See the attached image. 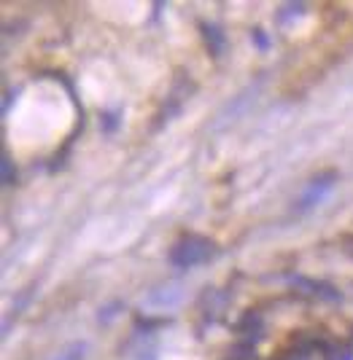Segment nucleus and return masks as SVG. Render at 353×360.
Listing matches in <instances>:
<instances>
[{
    "mask_svg": "<svg viewBox=\"0 0 353 360\" xmlns=\"http://www.w3.org/2000/svg\"><path fill=\"white\" fill-rule=\"evenodd\" d=\"M216 253L213 242L208 237H200V234H192V237H184L173 245L170 250V264L178 266V269H189V266H200L205 261H211Z\"/></svg>",
    "mask_w": 353,
    "mask_h": 360,
    "instance_id": "nucleus-1",
    "label": "nucleus"
},
{
    "mask_svg": "<svg viewBox=\"0 0 353 360\" xmlns=\"http://www.w3.org/2000/svg\"><path fill=\"white\" fill-rule=\"evenodd\" d=\"M332 186H335V175L329 172V175H323V178H316L310 183V188H307L305 194L299 196V210H313L318 202H321L323 196L332 191Z\"/></svg>",
    "mask_w": 353,
    "mask_h": 360,
    "instance_id": "nucleus-2",
    "label": "nucleus"
},
{
    "mask_svg": "<svg viewBox=\"0 0 353 360\" xmlns=\"http://www.w3.org/2000/svg\"><path fill=\"white\" fill-rule=\"evenodd\" d=\"M302 14H305V6H302V3H289V6H283V8L278 11V25H286L289 19L302 16Z\"/></svg>",
    "mask_w": 353,
    "mask_h": 360,
    "instance_id": "nucleus-3",
    "label": "nucleus"
},
{
    "mask_svg": "<svg viewBox=\"0 0 353 360\" xmlns=\"http://www.w3.org/2000/svg\"><path fill=\"white\" fill-rule=\"evenodd\" d=\"M81 355H84V345H73L70 349H68V352H62V355H57L54 360H78Z\"/></svg>",
    "mask_w": 353,
    "mask_h": 360,
    "instance_id": "nucleus-4",
    "label": "nucleus"
},
{
    "mask_svg": "<svg viewBox=\"0 0 353 360\" xmlns=\"http://www.w3.org/2000/svg\"><path fill=\"white\" fill-rule=\"evenodd\" d=\"M254 44H259L261 51H267V46H270V41H267V35L261 30H254Z\"/></svg>",
    "mask_w": 353,
    "mask_h": 360,
    "instance_id": "nucleus-5",
    "label": "nucleus"
},
{
    "mask_svg": "<svg viewBox=\"0 0 353 360\" xmlns=\"http://www.w3.org/2000/svg\"><path fill=\"white\" fill-rule=\"evenodd\" d=\"M3 169H6V183L11 180V162L8 159H3Z\"/></svg>",
    "mask_w": 353,
    "mask_h": 360,
    "instance_id": "nucleus-6",
    "label": "nucleus"
},
{
    "mask_svg": "<svg viewBox=\"0 0 353 360\" xmlns=\"http://www.w3.org/2000/svg\"><path fill=\"white\" fill-rule=\"evenodd\" d=\"M348 250H351V255H353V245H351V248H348Z\"/></svg>",
    "mask_w": 353,
    "mask_h": 360,
    "instance_id": "nucleus-7",
    "label": "nucleus"
}]
</instances>
